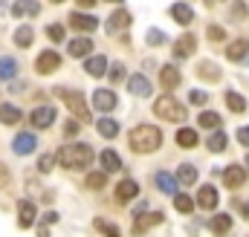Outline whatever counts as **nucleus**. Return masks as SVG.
I'll return each mask as SVG.
<instances>
[{
    "mask_svg": "<svg viewBox=\"0 0 249 237\" xmlns=\"http://www.w3.org/2000/svg\"><path fill=\"white\" fill-rule=\"evenodd\" d=\"M55 156H58V162H61L64 168L75 171V168H87V165L93 162V148L84 145V142H75V145H64V148H58Z\"/></svg>",
    "mask_w": 249,
    "mask_h": 237,
    "instance_id": "f257e3e1",
    "label": "nucleus"
},
{
    "mask_svg": "<svg viewBox=\"0 0 249 237\" xmlns=\"http://www.w3.org/2000/svg\"><path fill=\"white\" fill-rule=\"evenodd\" d=\"M127 142H130V148L136 153H151V151H157L162 145V133L154 124H139V127H133V133H130Z\"/></svg>",
    "mask_w": 249,
    "mask_h": 237,
    "instance_id": "f03ea898",
    "label": "nucleus"
},
{
    "mask_svg": "<svg viewBox=\"0 0 249 237\" xmlns=\"http://www.w3.org/2000/svg\"><path fill=\"white\" fill-rule=\"evenodd\" d=\"M55 96L61 99L67 107H70V113L78 118L81 124H84V121H90V110H87V102H84V96H81V93L67 90V87H58V90H55Z\"/></svg>",
    "mask_w": 249,
    "mask_h": 237,
    "instance_id": "7ed1b4c3",
    "label": "nucleus"
},
{
    "mask_svg": "<svg viewBox=\"0 0 249 237\" xmlns=\"http://www.w3.org/2000/svg\"><path fill=\"white\" fill-rule=\"evenodd\" d=\"M154 113L160 118H165V121H186V107L174 99V96H160L157 102H154Z\"/></svg>",
    "mask_w": 249,
    "mask_h": 237,
    "instance_id": "20e7f679",
    "label": "nucleus"
},
{
    "mask_svg": "<svg viewBox=\"0 0 249 237\" xmlns=\"http://www.w3.org/2000/svg\"><path fill=\"white\" fill-rule=\"evenodd\" d=\"M61 67V55L55 52V50H47V52H41L38 61H35V69L41 72V75H50V72H55Z\"/></svg>",
    "mask_w": 249,
    "mask_h": 237,
    "instance_id": "39448f33",
    "label": "nucleus"
},
{
    "mask_svg": "<svg viewBox=\"0 0 249 237\" xmlns=\"http://www.w3.org/2000/svg\"><path fill=\"white\" fill-rule=\"evenodd\" d=\"M70 26L78 29V32H96V29H99V20H96L93 15H84V12L75 9V12L70 15Z\"/></svg>",
    "mask_w": 249,
    "mask_h": 237,
    "instance_id": "423d86ee",
    "label": "nucleus"
},
{
    "mask_svg": "<svg viewBox=\"0 0 249 237\" xmlns=\"http://www.w3.org/2000/svg\"><path fill=\"white\" fill-rule=\"evenodd\" d=\"M93 107H96L99 113H110V110L116 107V93H113V90H96V93H93Z\"/></svg>",
    "mask_w": 249,
    "mask_h": 237,
    "instance_id": "0eeeda50",
    "label": "nucleus"
},
{
    "mask_svg": "<svg viewBox=\"0 0 249 237\" xmlns=\"http://www.w3.org/2000/svg\"><path fill=\"white\" fill-rule=\"evenodd\" d=\"M217 203H220L217 188H214V185H200V191H197V205L206 208V211H212V208H217Z\"/></svg>",
    "mask_w": 249,
    "mask_h": 237,
    "instance_id": "6e6552de",
    "label": "nucleus"
},
{
    "mask_svg": "<svg viewBox=\"0 0 249 237\" xmlns=\"http://www.w3.org/2000/svg\"><path fill=\"white\" fill-rule=\"evenodd\" d=\"M194 50H197L194 35H183V38H177V41H174V47H171V52H174V58H177V61L194 55Z\"/></svg>",
    "mask_w": 249,
    "mask_h": 237,
    "instance_id": "1a4fd4ad",
    "label": "nucleus"
},
{
    "mask_svg": "<svg viewBox=\"0 0 249 237\" xmlns=\"http://www.w3.org/2000/svg\"><path fill=\"white\" fill-rule=\"evenodd\" d=\"M247 177H249V171L247 168H241V165H229L226 171H223V182H226V188H241L244 182H247Z\"/></svg>",
    "mask_w": 249,
    "mask_h": 237,
    "instance_id": "9d476101",
    "label": "nucleus"
},
{
    "mask_svg": "<svg viewBox=\"0 0 249 237\" xmlns=\"http://www.w3.org/2000/svg\"><path fill=\"white\" fill-rule=\"evenodd\" d=\"M226 58L235 61V64H249V41L238 38L235 44H229V50H226Z\"/></svg>",
    "mask_w": 249,
    "mask_h": 237,
    "instance_id": "9b49d317",
    "label": "nucleus"
},
{
    "mask_svg": "<svg viewBox=\"0 0 249 237\" xmlns=\"http://www.w3.org/2000/svg\"><path fill=\"white\" fill-rule=\"evenodd\" d=\"M29 121H32V127L44 130V127H50V124L55 121V110H53V107H35V110L29 113Z\"/></svg>",
    "mask_w": 249,
    "mask_h": 237,
    "instance_id": "f8f14e48",
    "label": "nucleus"
},
{
    "mask_svg": "<svg viewBox=\"0 0 249 237\" xmlns=\"http://www.w3.org/2000/svg\"><path fill=\"white\" fill-rule=\"evenodd\" d=\"M67 52H70L72 58H87V55L93 52V41H90V38H72V41L67 44Z\"/></svg>",
    "mask_w": 249,
    "mask_h": 237,
    "instance_id": "ddd939ff",
    "label": "nucleus"
},
{
    "mask_svg": "<svg viewBox=\"0 0 249 237\" xmlns=\"http://www.w3.org/2000/svg\"><path fill=\"white\" fill-rule=\"evenodd\" d=\"M35 148H38V139H35L32 133H18L15 142H12V151H15V153H32Z\"/></svg>",
    "mask_w": 249,
    "mask_h": 237,
    "instance_id": "4468645a",
    "label": "nucleus"
},
{
    "mask_svg": "<svg viewBox=\"0 0 249 237\" xmlns=\"http://www.w3.org/2000/svg\"><path fill=\"white\" fill-rule=\"evenodd\" d=\"M165 217L160 214V211H151V214H139L136 217V223H133V235H142L145 229H151V226H160Z\"/></svg>",
    "mask_w": 249,
    "mask_h": 237,
    "instance_id": "2eb2a0df",
    "label": "nucleus"
},
{
    "mask_svg": "<svg viewBox=\"0 0 249 237\" xmlns=\"http://www.w3.org/2000/svg\"><path fill=\"white\" fill-rule=\"evenodd\" d=\"M127 26H130V15H127L124 9H116V12L110 15V20H107L105 29H107L110 35H116V32H122V29H127Z\"/></svg>",
    "mask_w": 249,
    "mask_h": 237,
    "instance_id": "dca6fc26",
    "label": "nucleus"
},
{
    "mask_svg": "<svg viewBox=\"0 0 249 237\" xmlns=\"http://www.w3.org/2000/svg\"><path fill=\"white\" fill-rule=\"evenodd\" d=\"M18 211H20V229H29V226L35 223V217H38V208H35V203H29V200H20V203H18Z\"/></svg>",
    "mask_w": 249,
    "mask_h": 237,
    "instance_id": "f3484780",
    "label": "nucleus"
},
{
    "mask_svg": "<svg viewBox=\"0 0 249 237\" xmlns=\"http://www.w3.org/2000/svg\"><path fill=\"white\" fill-rule=\"evenodd\" d=\"M84 69H87V75L99 78V75H105V72H107V58H105V55H90L87 64H84Z\"/></svg>",
    "mask_w": 249,
    "mask_h": 237,
    "instance_id": "a211bd4d",
    "label": "nucleus"
},
{
    "mask_svg": "<svg viewBox=\"0 0 249 237\" xmlns=\"http://www.w3.org/2000/svg\"><path fill=\"white\" fill-rule=\"evenodd\" d=\"M177 185H180L177 174H174V177H171L168 171H160V174H157V188H160L162 194H177Z\"/></svg>",
    "mask_w": 249,
    "mask_h": 237,
    "instance_id": "6ab92c4d",
    "label": "nucleus"
},
{
    "mask_svg": "<svg viewBox=\"0 0 249 237\" xmlns=\"http://www.w3.org/2000/svg\"><path fill=\"white\" fill-rule=\"evenodd\" d=\"M127 90H130L133 96H151V81H148L145 75H130Z\"/></svg>",
    "mask_w": 249,
    "mask_h": 237,
    "instance_id": "aec40b11",
    "label": "nucleus"
},
{
    "mask_svg": "<svg viewBox=\"0 0 249 237\" xmlns=\"http://www.w3.org/2000/svg\"><path fill=\"white\" fill-rule=\"evenodd\" d=\"M102 168L107 171V174H116V171H122V159H119V153L116 151H102Z\"/></svg>",
    "mask_w": 249,
    "mask_h": 237,
    "instance_id": "412c9836",
    "label": "nucleus"
},
{
    "mask_svg": "<svg viewBox=\"0 0 249 237\" xmlns=\"http://www.w3.org/2000/svg\"><path fill=\"white\" fill-rule=\"evenodd\" d=\"M38 12H41L38 0H18V3L12 6V17H23V15H38Z\"/></svg>",
    "mask_w": 249,
    "mask_h": 237,
    "instance_id": "4be33fe9",
    "label": "nucleus"
},
{
    "mask_svg": "<svg viewBox=\"0 0 249 237\" xmlns=\"http://www.w3.org/2000/svg\"><path fill=\"white\" fill-rule=\"evenodd\" d=\"M171 17H174L180 26H188V23L194 20V12H191V6H186V3H174V6H171Z\"/></svg>",
    "mask_w": 249,
    "mask_h": 237,
    "instance_id": "5701e85b",
    "label": "nucleus"
},
{
    "mask_svg": "<svg viewBox=\"0 0 249 237\" xmlns=\"http://www.w3.org/2000/svg\"><path fill=\"white\" fill-rule=\"evenodd\" d=\"M160 81H162V87H165V90H174V87L180 84V69H177V67H171V64H168V67H162Z\"/></svg>",
    "mask_w": 249,
    "mask_h": 237,
    "instance_id": "b1692460",
    "label": "nucleus"
},
{
    "mask_svg": "<svg viewBox=\"0 0 249 237\" xmlns=\"http://www.w3.org/2000/svg\"><path fill=\"white\" fill-rule=\"evenodd\" d=\"M96 130H99V136H105V139L119 136V124H116L113 118H99V121H96Z\"/></svg>",
    "mask_w": 249,
    "mask_h": 237,
    "instance_id": "393cba45",
    "label": "nucleus"
},
{
    "mask_svg": "<svg viewBox=\"0 0 249 237\" xmlns=\"http://www.w3.org/2000/svg\"><path fill=\"white\" fill-rule=\"evenodd\" d=\"M139 194V185L133 182V179H124V182H119V188H116V197L122 200V203H127V200H133Z\"/></svg>",
    "mask_w": 249,
    "mask_h": 237,
    "instance_id": "a878e982",
    "label": "nucleus"
},
{
    "mask_svg": "<svg viewBox=\"0 0 249 237\" xmlns=\"http://www.w3.org/2000/svg\"><path fill=\"white\" fill-rule=\"evenodd\" d=\"M177 179H180V185H194V182H197V168H194L191 162H183V165L177 168Z\"/></svg>",
    "mask_w": 249,
    "mask_h": 237,
    "instance_id": "bb28decb",
    "label": "nucleus"
},
{
    "mask_svg": "<svg viewBox=\"0 0 249 237\" xmlns=\"http://www.w3.org/2000/svg\"><path fill=\"white\" fill-rule=\"evenodd\" d=\"M197 142H200V139H197V133H194L191 127H180V130H177V145H180V148H197Z\"/></svg>",
    "mask_w": 249,
    "mask_h": 237,
    "instance_id": "cd10ccee",
    "label": "nucleus"
},
{
    "mask_svg": "<svg viewBox=\"0 0 249 237\" xmlns=\"http://www.w3.org/2000/svg\"><path fill=\"white\" fill-rule=\"evenodd\" d=\"M229 229H232V217H229V214H217V217L212 220V232L217 237L229 235Z\"/></svg>",
    "mask_w": 249,
    "mask_h": 237,
    "instance_id": "c85d7f7f",
    "label": "nucleus"
},
{
    "mask_svg": "<svg viewBox=\"0 0 249 237\" xmlns=\"http://www.w3.org/2000/svg\"><path fill=\"white\" fill-rule=\"evenodd\" d=\"M20 110H18V107H15V104H0V121H3V124H18V121H20Z\"/></svg>",
    "mask_w": 249,
    "mask_h": 237,
    "instance_id": "c756f323",
    "label": "nucleus"
},
{
    "mask_svg": "<svg viewBox=\"0 0 249 237\" xmlns=\"http://www.w3.org/2000/svg\"><path fill=\"white\" fill-rule=\"evenodd\" d=\"M32 41H35V32H32V26H20V29L15 32V44H18L20 50L32 47Z\"/></svg>",
    "mask_w": 249,
    "mask_h": 237,
    "instance_id": "7c9ffc66",
    "label": "nucleus"
},
{
    "mask_svg": "<svg viewBox=\"0 0 249 237\" xmlns=\"http://www.w3.org/2000/svg\"><path fill=\"white\" fill-rule=\"evenodd\" d=\"M197 75L206 78V81H217V78H220V67H214L212 61H203V64L197 67Z\"/></svg>",
    "mask_w": 249,
    "mask_h": 237,
    "instance_id": "2f4dec72",
    "label": "nucleus"
},
{
    "mask_svg": "<svg viewBox=\"0 0 249 237\" xmlns=\"http://www.w3.org/2000/svg\"><path fill=\"white\" fill-rule=\"evenodd\" d=\"M15 72H18V61L15 58H0V81H9V78H15Z\"/></svg>",
    "mask_w": 249,
    "mask_h": 237,
    "instance_id": "473e14b6",
    "label": "nucleus"
},
{
    "mask_svg": "<svg viewBox=\"0 0 249 237\" xmlns=\"http://www.w3.org/2000/svg\"><path fill=\"white\" fill-rule=\"evenodd\" d=\"M226 107H229L232 113H244V110H247V99L238 96V93H226Z\"/></svg>",
    "mask_w": 249,
    "mask_h": 237,
    "instance_id": "72a5a7b5",
    "label": "nucleus"
},
{
    "mask_svg": "<svg viewBox=\"0 0 249 237\" xmlns=\"http://www.w3.org/2000/svg\"><path fill=\"white\" fill-rule=\"evenodd\" d=\"M209 151H212V153L226 151V133H223V130H217V133H212V136H209Z\"/></svg>",
    "mask_w": 249,
    "mask_h": 237,
    "instance_id": "f704fd0d",
    "label": "nucleus"
},
{
    "mask_svg": "<svg viewBox=\"0 0 249 237\" xmlns=\"http://www.w3.org/2000/svg\"><path fill=\"white\" fill-rule=\"evenodd\" d=\"M107 185V171H93L90 177H87V188H93V191H99V188H105Z\"/></svg>",
    "mask_w": 249,
    "mask_h": 237,
    "instance_id": "c9c22d12",
    "label": "nucleus"
},
{
    "mask_svg": "<svg viewBox=\"0 0 249 237\" xmlns=\"http://www.w3.org/2000/svg\"><path fill=\"white\" fill-rule=\"evenodd\" d=\"M145 41H148L151 47H162V44H168V38H165L160 29H148V32H145Z\"/></svg>",
    "mask_w": 249,
    "mask_h": 237,
    "instance_id": "e433bc0d",
    "label": "nucleus"
},
{
    "mask_svg": "<svg viewBox=\"0 0 249 237\" xmlns=\"http://www.w3.org/2000/svg\"><path fill=\"white\" fill-rule=\"evenodd\" d=\"M174 205H177V211H180V214H188V211L194 208L191 197H186V194H174Z\"/></svg>",
    "mask_w": 249,
    "mask_h": 237,
    "instance_id": "4c0bfd02",
    "label": "nucleus"
},
{
    "mask_svg": "<svg viewBox=\"0 0 249 237\" xmlns=\"http://www.w3.org/2000/svg\"><path fill=\"white\" fill-rule=\"evenodd\" d=\"M200 127H220V116H217V113H212V110L200 113Z\"/></svg>",
    "mask_w": 249,
    "mask_h": 237,
    "instance_id": "58836bf2",
    "label": "nucleus"
},
{
    "mask_svg": "<svg viewBox=\"0 0 249 237\" xmlns=\"http://www.w3.org/2000/svg\"><path fill=\"white\" fill-rule=\"evenodd\" d=\"M55 159H58V156H53V153H44V156L38 159V171H41V174H50V171H53V165H55Z\"/></svg>",
    "mask_w": 249,
    "mask_h": 237,
    "instance_id": "ea45409f",
    "label": "nucleus"
},
{
    "mask_svg": "<svg viewBox=\"0 0 249 237\" xmlns=\"http://www.w3.org/2000/svg\"><path fill=\"white\" fill-rule=\"evenodd\" d=\"M96 229H99V232H105V237H122L119 232H116V226H113V223H107V220H96Z\"/></svg>",
    "mask_w": 249,
    "mask_h": 237,
    "instance_id": "a19ab883",
    "label": "nucleus"
},
{
    "mask_svg": "<svg viewBox=\"0 0 249 237\" xmlns=\"http://www.w3.org/2000/svg\"><path fill=\"white\" fill-rule=\"evenodd\" d=\"M47 35H50V41H53V44H61V41H64V26H58V23L47 26Z\"/></svg>",
    "mask_w": 249,
    "mask_h": 237,
    "instance_id": "79ce46f5",
    "label": "nucleus"
},
{
    "mask_svg": "<svg viewBox=\"0 0 249 237\" xmlns=\"http://www.w3.org/2000/svg\"><path fill=\"white\" fill-rule=\"evenodd\" d=\"M206 35H209V41H214V44H217V41H226V32H223L220 26H209Z\"/></svg>",
    "mask_w": 249,
    "mask_h": 237,
    "instance_id": "37998d69",
    "label": "nucleus"
},
{
    "mask_svg": "<svg viewBox=\"0 0 249 237\" xmlns=\"http://www.w3.org/2000/svg\"><path fill=\"white\" fill-rule=\"evenodd\" d=\"M188 102H191V104H206L209 96H206L203 90H191V93H188Z\"/></svg>",
    "mask_w": 249,
    "mask_h": 237,
    "instance_id": "c03bdc74",
    "label": "nucleus"
},
{
    "mask_svg": "<svg viewBox=\"0 0 249 237\" xmlns=\"http://www.w3.org/2000/svg\"><path fill=\"white\" fill-rule=\"evenodd\" d=\"M110 67H113V69H110V81H122V75H124V64H110Z\"/></svg>",
    "mask_w": 249,
    "mask_h": 237,
    "instance_id": "a18cd8bd",
    "label": "nucleus"
},
{
    "mask_svg": "<svg viewBox=\"0 0 249 237\" xmlns=\"http://www.w3.org/2000/svg\"><path fill=\"white\" fill-rule=\"evenodd\" d=\"M238 142H241L244 148H249V124H247V127H241V130H238Z\"/></svg>",
    "mask_w": 249,
    "mask_h": 237,
    "instance_id": "49530a36",
    "label": "nucleus"
},
{
    "mask_svg": "<svg viewBox=\"0 0 249 237\" xmlns=\"http://www.w3.org/2000/svg\"><path fill=\"white\" fill-rule=\"evenodd\" d=\"M232 15H235V17H247V6H244V3H235V6H232Z\"/></svg>",
    "mask_w": 249,
    "mask_h": 237,
    "instance_id": "de8ad7c7",
    "label": "nucleus"
},
{
    "mask_svg": "<svg viewBox=\"0 0 249 237\" xmlns=\"http://www.w3.org/2000/svg\"><path fill=\"white\" fill-rule=\"evenodd\" d=\"M3 185H9V168L0 162V188H3Z\"/></svg>",
    "mask_w": 249,
    "mask_h": 237,
    "instance_id": "09e8293b",
    "label": "nucleus"
},
{
    "mask_svg": "<svg viewBox=\"0 0 249 237\" xmlns=\"http://www.w3.org/2000/svg\"><path fill=\"white\" fill-rule=\"evenodd\" d=\"M53 223H58V214L55 211H47L44 214V226H53Z\"/></svg>",
    "mask_w": 249,
    "mask_h": 237,
    "instance_id": "8fccbe9b",
    "label": "nucleus"
},
{
    "mask_svg": "<svg viewBox=\"0 0 249 237\" xmlns=\"http://www.w3.org/2000/svg\"><path fill=\"white\" fill-rule=\"evenodd\" d=\"M75 130H78V121H70V124L64 127V133H67V136H75Z\"/></svg>",
    "mask_w": 249,
    "mask_h": 237,
    "instance_id": "3c124183",
    "label": "nucleus"
},
{
    "mask_svg": "<svg viewBox=\"0 0 249 237\" xmlns=\"http://www.w3.org/2000/svg\"><path fill=\"white\" fill-rule=\"evenodd\" d=\"M75 3H78V6H81V9H90V6H93V3H96V0H75Z\"/></svg>",
    "mask_w": 249,
    "mask_h": 237,
    "instance_id": "603ef678",
    "label": "nucleus"
},
{
    "mask_svg": "<svg viewBox=\"0 0 249 237\" xmlns=\"http://www.w3.org/2000/svg\"><path fill=\"white\" fill-rule=\"evenodd\" d=\"M247 171H249V156H247Z\"/></svg>",
    "mask_w": 249,
    "mask_h": 237,
    "instance_id": "864d4df0",
    "label": "nucleus"
},
{
    "mask_svg": "<svg viewBox=\"0 0 249 237\" xmlns=\"http://www.w3.org/2000/svg\"><path fill=\"white\" fill-rule=\"evenodd\" d=\"M53 3H64V0H53Z\"/></svg>",
    "mask_w": 249,
    "mask_h": 237,
    "instance_id": "5fc2aeb1",
    "label": "nucleus"
},
{
    "mask_svg": "<svg viewBox=\"0 0 249 237\" xmlns=\"http://www.w3.org/2000/svg\"><path fill=\"white\" fill-rule=\"evenodd\" d=\"M110 3H119V0H110Z\"/></svg>",
    "mask_w": 249,
    "mask_h": 237,
    "instance_id": "6e6d98bb",
    "label": "nucleus"
},
{
    "mask_svg": "<svg viewBox=\"0 0 249 237\" xmlns=\"http://www.w3.org/2000/svg\"><path fill=\"white\" fill-rule=\"evenodd\" d=\"M206 3H214V0H206Z\"/></svg>",
    "mask_w": 249,
    "mask_h": 237,
    "instance_id": "4d7b16f0",
    "label": "nucleus"
}]
</instances>
